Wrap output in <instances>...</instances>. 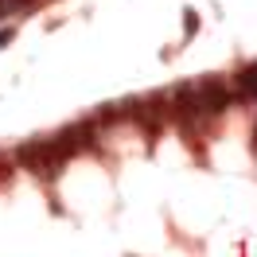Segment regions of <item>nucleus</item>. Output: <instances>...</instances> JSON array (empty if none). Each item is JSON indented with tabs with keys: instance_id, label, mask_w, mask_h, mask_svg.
Here are the masks:
<instances>
[{
	"instance_id": "obj_4",
	"label": "nucleus",
	"mask_w": 257,
	"mask_h": 257,
	"mask_svg": "<svg viewBox=\"0 0 257 257\" xmlns=\"http://www.w3.org/2000/svg\"><path fill=\"white\" fill-rule=\"evenodd\" d=\"M253 145H257V128H253Z\"/></svg>"
},
{
	"instance_id": "obj_3",
	"label": "nucleus",
	"mask_w": 257,
	"mask_h": 257,
	"mask_svg": "<svg viewBox=\"0 0 257 257\" xmlns=\"http://www.w3.org/2000/svg\"><path fill=\"white\" fill-rule=\"evenodd\" d=\"M12 35H16V32H12V28H4V32H0V51H4V47H8V43H12Z\"/></svg>"
},
{
	"instance_id": "obj_2",
	"label": "nucleus",
	"mask_w": 257,
	"mask_h": 257,
	"mask_svg": "<svg viewBox=\"0 0 257 257\" xmlns=\"http://www.w3.org/2000/svg\"><path fill=\"white\" fill-rule=\"evenodd\" d=\"M20 4H24V0H0V16H8V12L20 8Z\"/></svg>"
},
{
	"instance_id": "obj_1",
	"label": "nucleus",
	"mask_w": 257,
	"mask_h": 257,
	"mask_svg": "<svg viewBox=\"0 0 257 257\" xmlns=\"http://www.w3.org/2000/svg\"><path fill=\"white\" fill-rule=\"evenodd\" d=\"M238 94L241 97H257V63L245 66V70L238 74Z\"/></svg>"
}]
</instances>
